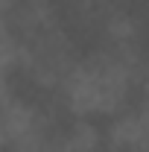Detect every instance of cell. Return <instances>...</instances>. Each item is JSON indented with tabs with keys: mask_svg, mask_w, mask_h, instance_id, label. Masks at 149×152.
Instances as JSON below:
<instances>
[{
	"mask_svg": "<svg viewBox=\"0 0 149 152\" xmlns=\"http://www.w3.org/2000/svg\"><path fill=\"white\" fill-rule=\"evenodd\" d=\"M123 91V76L111 64L85 67L73 76L70 99L79 111H108Z\"/></svg>",
	"mask_w": 149,
	"mask_h": 152,
	"instance_id": "1",
	"label": "cell"
}]
</instances>
